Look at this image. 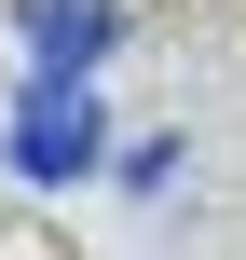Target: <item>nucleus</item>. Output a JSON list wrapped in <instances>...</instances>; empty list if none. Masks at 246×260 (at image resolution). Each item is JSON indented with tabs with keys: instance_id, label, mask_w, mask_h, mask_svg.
<instances>
[{
	"instance_id": "1",
	"label": "nucleus",
	"mask_w": 246,
	"mask_h": 260,
	"mask_svg": "<svg viewBox=\"0 0 246 260\" xmlns=\"http://www.w3.org/2000/svg\"><path fill=\"white\" fill-rule=\"evenodd\" d=\"M96 151H110V123H96L82 82H41V96L14 110V165H27V178H82Z\"/></svg>"
},
{
	"instance_id": "2",
	"label": "nucleus",
	"mask_w": 246,
	"mask_h": 260,
	"mask_svg": "<svg viewBox=\"0 0 246 260\" xmlns=\"http://www.w3.org/2000/svg\"><path fill=\"white\" fill-rule=\"evenodd\" d=\"M27 41H41V82H82V69L123 41V14H110V0H27Z\"/></svg>"
}]
</instances>
